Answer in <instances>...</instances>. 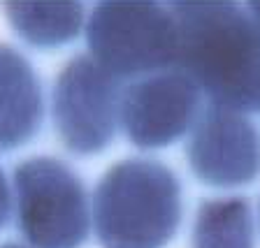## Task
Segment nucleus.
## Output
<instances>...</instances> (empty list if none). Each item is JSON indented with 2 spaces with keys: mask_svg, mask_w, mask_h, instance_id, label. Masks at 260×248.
Returning <instances> with one entry per match:
<instances>
[{
  "mask_svg": "<svg viewBox=\"0 0 260 248\" xmlns=\"http://www.w3.org/2000/svg\"><path fill=\"white\" fill-rule=\"evenodd\" d=\"M177 19V67L209 104L260 112V26L242 0H168Z\"/></svg>",
  "mask_w": 260,
  "mask_h": 248,
  "instance_id": "nucleus-1",
  "label": "nucleus"
},
{
  "mask_svg": "<svg viewBox=\"0 0 260 248\" xmlns=\"http://www.w3.org/2000/svg\"><path fill=\"white\" fill-rule=\"evenodd\" d=\"M91 214L103 248H165L184 218L181 184L160 160L123 158L95 184Z\"/></svg>",
  "mask_w": 260,
  "mask_h": 248,
  "instance_id": "nucleus-2",
  "label": "nucleus"
},
{
  "mask_svg": "<svg viewBox=\"0 0 260 248\" xmlns=\"http://www.w3.org/2000/svg\"><path fill=\"white\" fill-rule=\"evenodd\" d=\"M12 218L30 248H81L93 232L91 195L56 156H28L12 169Z\"/></svg>",
  "mask_w": 260,
  "mask_h": 248,
  "instance_id": "nucleus-3",
  "label": "nucleus"
},
{
  "mask_svg": "<svg viewBox=\"0 0 260 248\" xmlns=\"http://www.w3.org/2000/svg\"><path fill=\"white\" fill-rule=\"evenodd\" d=\"M86 51L121 81L177 67V19L168 0H95Z\"/></svg>",
  "mask_w": 260,
  "mask_h": 248,
  "instance_id": "nucleus-4",
  "label": "nucleus"
},
{
  "mask_svg": "<svg viewBox=\"0 0 260 248\" xmlns=\"http://www.w3.org/2000/svg\"><path fill=\"white\" fill-rule=\"evenodd\" d=\"M123 81L105 70L88 51L63 63L51 84V121L65 151L88 158L105 151L121 128Z\"/></svg>",
  "mask_w": 260,
  "mask_h": 248,
  "instance_id": "nucleus-5",
  "label": "nucleus"
},
{
  "mask_svg": "<svg viewBox=\"0 0 260 248\" xmlns=\"http://www.w3.org/2000/svg\"><path fill=\"white\" fill-rule=\"evenodd\" d=\"M200 86L181 67H168L123 84L119 123L125 139L142 151L179 141L202 114Z\"/></svg>",
  "mask_w": 260,
  "mask_h": 248,
  "instance_id": "nucleus-6",
  "label": "nucleus"
},
{
  "mask_svg": "<svg viewBox=\"0 0 260 248\" xmlns=\"http://www.w3.org/2000/svg\"><path fill=\"white\" fill-rule=\"evenodd\" d=\"M186 160L205 186H249L260 176V130L246 114L209 104L188 132Z\"/></svg>",
  "mask_w": 260,
  "mask_h": 248,
  "instance_id": "nucleus-7",
  "label": "nucleus"
},
{
  "mask_svg": "<svg viewBox=\"0 0 260 248\" xmlns=\"http://www.w3.org/2000/svg\"><path fill=\"white\" fill-rule=\"evenodd\" d=\"M44 95L40 77L16 47L0 42V151L28 144L42 128Z\"/></svg>",
  "mask_w": 260,
  "mask_h": 248,
  "instance_id": "nucleus-8",
  "label": "nucleus"
},
{
  "mask_svg": "<svg viewBox=\"0 0 260 248\" xmlns=\"http://www.w3.org/2000/svg\"><path fill=\"white\" fill-rule=\"evenodd\" d=\"M16 38L35 49H58L86 28L84 0H0Z\"/></svg>",
  "mask_w": 260,
  "mask_h": 248,
  "instance_id": "nucleus-9",
  "label": "nucleus"
},
{
  "mask_svg": "<svg viewBox=\"0 0 260 248\" xmlns=\"http://www.w3.org/2000/svg\"><path fill=\"white\" fill-rule=\"evenodd\" d=\"M190 248H255L251 202L242 195L202 200L190 227Z\"/></svg>",
  "mask_w": 260,
  "mask_h": 248,
  "instance_id": "nucleus-10",
  "label": "nucleus"
},
{
  "mask_svg": "<svg viewBox=\"0 0 260 248\" xmlns=\"http://www.w3.org/2000/svg\"><path fill=\"white\" fill-rule=\"evenodd\" d=\"M12 209H14V202H12V179L7 176L3 165H0V230L10 223Z\"/></svg>",
  "mask_w": 260,
  "mask_h": 248,
  "instance_id": "nucleus-11",
  "label": "nucleus"
},
{
  "mask_svg": "<svg viewBox=\"0 0 260 248\" xmlns=\"http://www.w3.org/2000/svg\"><path fill=\"white\" fill-rule=\"evenodd\" d=\"M246 7H249L251 16L255 19V23L260 26V0H246Z\"/></svg>",
  "mask_w": 260,
  "mask_h": 248,
  "instance_id": "nucleus-12",
  "label": "nucleus"
},
{
  "mask_svg": "<svg viewBox=\"0 0 260 248\" xmlns=\"http://www.w3.org/2000/svg\"><path fill=\"white\" fill-rule=\"evenodd\" d=\"M0 248H30L28 243H19V241H5L0 243Z\"/></svg>",
  "mask_w": 260,
  "mask_h": 248,
  "instance_id": "nucleus-13",
  "label": "nucleus"
},
{
  "mask_svg": "<svg viewBox=\"0 0 260 248\" xmlns=\"http://www.w3.org/2000/svg\"><path fill=\"white\" fill-rule=\"evenodd\" d=\"M258 214H260V209H258Z\"/></svg>",
  "mask_w": 260,
  "mask_h": 248,
  "instance_id": "nucleus-14",
  "label": "nucleus"
}]
</instances>
